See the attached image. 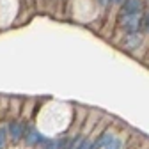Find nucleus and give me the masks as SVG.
Listing matches in <instances>:
<instances>
[{
  "instance_id": "obj_10",
  "label": "nucleus",
  "mask_w": 149,
  "mask_h": 149,
  "mask_svg": "<svg viewBox=\"0 0 149 149\" xmlns=\"http://www.w3.org/2000/svg\"><path fill=\"white\" fill-rule=\"evenodd\" d=\"M112 2H116V4H119V2H123V0H112Z\"/></svg>"
},
{
  "instance_id": "obj_4",
  "label": "nucleus",
  "mask_w": 149,
  "mask_h": 149,
  "mask_svg": "<svg viewBox=\"0 0 149 149\" xmlns=\"http://www.w3.org/2000/svg\"><path fill=\"white\" fill-rule=\"evenodd\" d=\"M140 41H142V37L137 32H132V36H128V39H126V46L128 48H135L137 45H140Z\"/></svg>"
},
{
  "instance_id": "obj_1",
  "label": "nucleus",
  "mask_w": 149,
  "mask_h": 149,
  "mask_svg": "<svg viewBox=\"0 0 149 149\" xmlns=\"http://www.w3.org/2000/svg\"><path fill=\"white\" fill-rule=\"evenodd\" d=\"M126 18H124V22H123V27L132 34V32H137L139 29H140V14L139 13H135V14H124Z\"/></svg>"
},
{
  "instance_id": "obj_8",
  "label": "nucleus",
  "mask_w": 149,
  "mask_h": 149,
  "mask_svg": "<svg viewBox=\"0 0 149 149\" xmlns=\"http://www.w3.org/2000/svg\"><path fill=\"white\" fill-rule=\"evenodd\" d=\"M6 146V133H4V130L0 128V149H2Z\"/></svg>"
},
{
  "instance_id": "obj_7",
  "label": "nucleus",
  "mask_w": 149,
  "mask_h": 149,
  "mask_svg": "<svg viewBox=\"0 0 149 149\" xmlns=\"http://www.w3.org/2000/svg\"><path fill=\"white\" fill-rule=\"evenodd\" d=\"M82 142H84V137H78V139H74V142H73V144L69 146V149H78Z\"/></svg>"
},
{
  "instance_id": "obj_6",
  "label": "nucleus",
  "mask_w": 149,
  "mask_h": 149,
  "mask_svg": "<svg viewBox=\"0 0 149 149\" xmlns=\"http://www.w3.org/2000/svg\"><path fill=\"white\" fill-rule=\"evenodd\" d=\"M105 149H121V140H119V139H112V140L105 146Z\"/></svg>"
},
{
  "instance_id": "obj_2",
  "label": "nucleus",
  "mask_w": 149,
  "mask_h": 149,
  "mask_svg": "<svg viewBox=\"0 0 149 149\" xmlns=\"http://www.w3.org/2000/svg\"><path fill=\"white\" fill-rule=\"evenodd\" d=\"M142 7L140 0H126V4L123 6V14H135Z\"/></svg>"
},
{
  "instance_id": "obj_9",
  "label": "nucleus",
  "mask_w": 149,
  "mask_h": 149,
  "mask_svg": "<svg viewBox=\"0 0 149 149\" xmlns=\"http://www.w3.org/2000/svg\"><path fill=\"white\" fill-rule=\"evenodd\" d=\"M91 146H92V144H91L89 140H85V139H84V142L80 144V147H78V149H91Z\"/></svg>"
},
{
  "instance_id": "obj_3",
  "label": "nucleus",
  "mask_w": 149,
  "mask_h": 149,
  "mask_svg": "<svg viewBox=\"0 0 149 149\" xmlns=\"http://www.w3.org/2000/svg\"><path fill=\"white\" fill-rule=\"evenodd\" d=\"M9 132H11L13 139H20V137H22V133H23V126H22L20 123H11Z\"/></svg>"
},
{
  "instance_id": "obj_5",
  "label": "nucleus",
  "mask_w": 149,
  "mask_h": 149,
  "mask_svg": "<svg viewBox=\"0 0 149 149\" xmlns=\"http://www.w3.org/2000/svg\"><path fill=\"white\" fill-rule=\"evenodd\" d=\"M27 142H29L30 146H32V144H41V142H43V135H39L37 132H32L30 137L27 139Z\"/></svg>"
}]
</instances>
